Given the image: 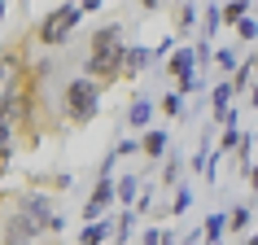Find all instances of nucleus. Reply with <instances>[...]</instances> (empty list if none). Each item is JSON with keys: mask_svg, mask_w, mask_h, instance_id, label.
I'll list each match as a JSON object with an SVG mask.
<instances>
[{"mask_svg": "<svg viewBox=\"0 0 258 245\" xmlns=\"http://www.w3.org/2000/svg\"><path fill=\"white\" fill-rule=\"evenodd\" d=\"M122 62H127V44H122V27L118 22H105L101 31L88 35L83 75H92L96 83H114V79H122Z\"/></svg>", "mask_w": 258, "mask_h": 245, "instance_id": "1", "label": "nucleus"}, {"mask_svg": "<svg viewBox=\"0 0 258 245\" xmlns=\"http://www.w3.org/2000/svg\"><path fill=\"white\" fill-rule=\"evenodd\" d=\"M22 223H27L31 236H44V232H61V215H57V206L48 193H18V206H9Z\"/></svg>", "mask_w": 258, "mask_h": 245, "instance_id": "2", "label": "nucleus"}, {"mask_svg": "<svg viewBox=\"0 0 258 245\" xmlns=\"http://www.w3.org/2000/svg\"><path fill=\"white\" fill-rule=\"evenodd\" d=\"M101 88H105V83H96L92 75L70 79L66 83V96H61V105H66V122H92L96 118V105H101Z\"/></svg>", "mask_w": 258, "mask_h": 245, "instance_id": "3", "label": "nucleus"}, {"mask_svg": "<svg viewBox=\"0 0 258 245\" xmlns=\"http://www.w3.org/2000/svg\"><path fill=\"white\" fill-rule=\"evenodd\" d=\"M83 22V9H79V0H66V5H53V14L40 22V35L35 40L44 44V48H61V44L75 35V27Z\"/></svg>", "mask_w": 258, "mask_h": 245, "instance_id": "4", "label": "nucleus"}, {"mask_svg": "<svg viewBox=\"0 0 258 245\" xmlns=\"http://www.w3.org/2000/svg\"><path fill=\"white\" fill-rule=\"evenodd\" d=\"M118 202V179H96L92 184V197L83 206V223H96V219H105V206Z\"/></svg>", "mask_w": 258, "mask_h": 245, "instance_id": "5", "label": "nucleus"}, {"mask_svg": "<svg viewBox=\"0 0 258 245\" xmlns=\"http://www.w3.org/2000/svg\"><path fill=\"white\" fill-rule=\"evenodd\" d=\"M158 57H153V48H145V44H127V62H122V79H136V75H145V70L153 66Z\"/></svg>", "mask_w": 258, "mask_h": 245, "instance_id": "6", "label": "nucleus"}, {"mask_svg": "<svg viewBox=\"0 0 258 245\" xmlns=\"http://www.w3.org/2000/svg\"><path fill=\"white\" fill-rule=\"evenodd\" d=\"M114 232H118V219H114V223H109V219L83 223L79 228V245H105V241H114Z\"/></svg>", "mask_w": 258, "mask_h": 245, "instance_id": "7", "label": "nucleus"}, {"mask_svg": "<svg viewBox=\"0 0 258 245\" xmlns=\"http://www.w3.org/2000/svg\"><path fill=\"white\" fill-rule=\"evenodd\" d=\"M166 145H171L166 127H149V132H145V140H140V153H145L149 162H158V158H166Z\"/></svg>", "mask_w": 258, "mask_h": 245, "instance_id": "8", "label": "nucleus"}, {"mask_svg": "<svg viewBox=\"0 0 258 245\" xmlns=\"http://www.w3.org/2000/svg\"><path fill=\"white\" fill-rule=\"evenodd\" d=\"M166 70H171L175 79H184V75H192V70H202V66H197V48H175V53L166 57Z\"/></svg>", "mask_w": 258, "mask_h": 245, "instance_id": "9", "label": "nucleus"}, {"mask_svg": "<svg viewBox=\"0 0 258 245\" xmlns=\"http://www.w3.org/2000/svg\"><path fill=\"white\" fill-rule=\"evenodd\" d=\"M140 193H145V184H140V175H122V179H118V206H122V210H136Z\"/></svg>", "mask_w": 258, "mask_h": 245, "instance_id": "10", "label": "nucleus"}, {"mask_svg": "<svg viewBox=\"0 0 258 245\" xmlns=\"http://www.w3.org/2000/svg\"><path fill=\"white\" fill-rule=\"evenodd\" d=\"M127 122H132V127H149V122H153V101H149V96H136V101H132Z\"/></svg>", "mask_w": 258, "mask_h": 245, "instance_id": "11", "label": "nucleus"}, {"mask_svg": "<svg viewBox=\"0 0 258 245\" xmlns=\"http://www.w3.org/2000/svg\"><path fill=\"white\" fill-rule=\"evenodd\" d=\"M249 223H254V210H249V206H236V210L228 215V232L232 236H249Z\"/></svg>", "mask_w": 258, "mask_h": 245, "instance_id": "12", "label": "nucleus"}, {"mask_svg": "<svg viewBox=\"0 0 258 245\" xmlns=\"http://www.w3.org/2000/svg\"><path fill=\"white\" fill-rule=\"evenodd\" d=\"M245 18H249V0H228V5H223V27H241Z\"/></svg>", "mask_w": 258, "mask_h": 245, "instance_id": "13", "label": "nucleus"}, {"mask_svg": "<svg viewBox=\"0 0 258 245\" xmlns=\"http://www.w3.org/2000/svg\"><path fill=\"white\" fill-rule=\"evenodd\" d=\"M254 83H258V66H254V57H249V62H241V70L232 75V88L245 92V88H254Z\"/></svg>", "mask_w": 258, "mask_h": 245, "instance_id": "14", "label": "nucleus"}, {"mask_svg": "<svg viewBox=\"0 0 258 245\" xmlns=\"http://www.w3.org/2000/svg\"><path fill=\"white\" fill-rule=\"evenodd\" d=\"M197 5H192V0H184V5H175V31L179 35H184V31H192V22H197Z\"/></svg>", "mask_w": 258, "mask_h": 245, "instance_id": "15", "label": "nucleus"}, {"mask_svg": "<svg viewBox=\"0 0 258 245\" xmlns=\"http://www.w3.org/2000/svg\"><path fill=\"white\" fill-rule=\"evenodd\" d=\"M202 27H206V40L215 35L219 27H223V5H206V14H202Z\"/></svg>", "mask_w": 258, "mask_h": 245, "instance_id": "16", "label": "nucleus"}, {"mask_svg": "<svg viewBox=\"0 0 258 245\" xmlns=\"http://www.w3.org/2000/svg\"><path fill=\"white\" fill-rule=\"evenodd\" d=\"M162 114L166 118H184L188 109H184V92H166L162 96Z\"/></svg>", "mask_w": 258, "mask_h": 245, "instance_id": "17", "label": "nucleus"}, {"mask_svg": "<svg viewBox=\"0 0 258 245\" xmlns=\"http://www.w3.org/2000/svg\"><path fill=\"white\" fill-rule=\"evenodd\" d=\"M215 66L223 70V75H236V70H241V57L232 53V48H215Z\"/></svg>", "mask_w": 258, "mask_h": 245, "instance_id": "18", "label": "nucleus"}, {"mask_svg": "<svg viewBox=\"0 0 258 245\" xmlns=\"http://www.w3.org/2000/svg\"><path fill=\"white\" fill-rule=\"evenodd\" d=\"M132 228H136V210H122L118 215V232H114V241H127V236H132Z\"/></svg>", "mask_w": 258, "mask_h": 245, "instance_id": "19", "label": "nucleus"}, {"mask_svg": "<svg viewBox=\"0 0 258 245\" xmlns=\"http://www.w3.org/2000/svg\"><path fill=\"white\" fill-rule=\"evenodd\" d=\"M202 88H206V83H202V75H197V70H192V75H184V79H175V92H184V96H188V92H202Z\"/></svg>", "mask_w": 258, "mask_h": 245, "instance_id": "20", "label": "nucleus"}, {"mask_svg": "<svg viewBox=\"0 0 258 245\" xmlns=\"http://www.w3.org/2000/svg\"><path fill=\"white\" fill-rule=\"evenodd\" d=\"M188 206H192V189H184V184H179V189H175V202H171V215H184Z\"/></svg>", "mask_w": 258, "mask_h": 245, "instance_id": "21", "label": "nucleus"}, {"mask_svg": "<svg viewBox=\"0 0 258 245\" xmlns=\"http://www.w3.org/2000/svg\"><path fill=\"white\" fill-rule=\"evenodd\" d=\"M158 184H179V158H166V166H162V179Z\"/></svg>", "mask_w": 258, "mask_h": 245, "instance_id": "22", "label": "nucleus"}, {"mask_svg": "<svg viewBox=\"0 0 258 245\" xmlns=\"http://www.w3.org/2000/svg\"><path fill=\"white\" fill-rule=\"evenodd\" d=\"M236 35L241 40H258V18H245L241 27H236Z\"/></svg>", "mask_w": 258, "mask_h": 245, "instance_id": "23", "label": "nucleus"}, {"mask_svg": "<svg viewBox=\"0 0 258 245\" xmlns=\"http://www.w3.org/2000/svg\"><path fill=\"white\" fill-rule=\"evenodd\" d=\"M145 245H166V232H158V228H145V236H140Z\"/></svg>", "mask_w": 258, "mask_h": 245, "instance_id": "24", "label": "nucleus"}, {"mask_svg": "<svg viewBox=\"0 0 258 245\" xmlns=\"http://www.w3.org/2000/svg\"><path fill=\"white\" fill-rule=\"evenodd\" d=\"M215 62V48L210 44H197V66H210Z\"/></svg>", "mask_w": 258, "mask_h": 245, "instance_id": "25", "label": "nucleus"}, {"mask_svg": "<svg viewBox=\"0 0 258 245\" xmlns=\"http://www.w3.org/2000/svg\"><path fill=\"white\" fill-rule=\"evenodd\" d=\"M114 149H118V158H127V153H140V140H118Z\"/></svg>", "mask_w": 258, "mask_h": 245, "instance_id": "26", "label": "nucleus"}, {"mask_svg": "<svg viewBox=\"0 0 258 245\" xmlns=\"http://www.w3.org/2000/svg\"><path fill=\"white\" fill-rule=\"evenodd\" d=\"M184 245H206V228H192L188 236H184Z\"/></svg>", "mask_w": 258, "mask_h": 245, "instance_id": "27", "label": "nucleus"}, {"mask_svg": "<svg viewBox=\"0 0 258 245\" xmlns=\"http://www.w3.org/2000/svg\"><path fill=\"white\" fill-rule=\"evenodd\" d=\"M70 184H75V175H66V171H61V175H53V189H70Z\"/></svg>", "mask_w": 258, "mask_h": 245, "instance_id": "28", "label": "nucleus"}, {"mask_svg": "<svg viewBox=\"0 0 258 245\" xmlns=\"http://www.w3.org/2000/svg\"><path fill=\"white\" fill-rule=\"evenodd\" d=\"M245 179H249V189H254V193H258V162H254V166H249V171H245Z\"/></svg>", "mask_w": 258, "mask_h": 245, "instance_id": "29", "label": "nucleus"}, {"mask_svg": "<svg viewBox=\"0 0 258 245\" xmlns=\"http://www.w3.org/2000/svg\"><path fill=\"white\" fill-rule=\"evenodd\" d=\"M79 9H83V14H96V9H101V0H79Z\"/></svg>", "mask_w": 258, "mask_h": 245, "instance_id": "30", "label": "nucleus"}, {"mask_svg": "<svg viewBox=\"0 0 258 245\" xmlns=\"http://www.w3.org/2000/svg\"><path fill=\"white\" fill-rule=\"evenodd\" d=\"M249 105L258 109V83H254V88H249Z\"/></svg>", "mask_w": 258, "mask_h": 245, "instance_id": "31", "label": "nucleus"}, {"mask_svg": "<svg viewBox=\"0 0 258 245\" xmlns=\"http://www.w3.org/2000/svg\"><path fill=\"white\" fill-rule=\"evenodd\" d=\"M241 245H258V232H249V236H245V241Z\"/></svg>", "mask_w": 258, "mask_h": 245, "instance_id": "32", "label": "nucleus"}, {"mask_svg": "<svg viewBox=\"0 0 258 245\" xmlns=\"http://www.w3.org/2000/svg\"><path fill=\"white\" fill-rule=\"evenodd\" d=\"M105 245H118V241H105Z\"/></svg>", "mask_w": 258, "mask_h": 245, "instance_id": "33", "label": "nucleus"}, {"mask_svg": "<svg viewBox=\"0 0 258 245\" xmlns=\"http://www.w3.org/2000/svg\"><path fill=\"white\" fill-rule=\"evenodd\" d=\"M254 66H258V53H254Z\"/></svg>", "mask_w": 258, "mask_h": 245, "instance_id": "34", "label": "nucleus"}]
</instances>
